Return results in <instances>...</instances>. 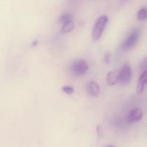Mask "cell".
<instances>
[{
    "instance_id": "6da1fadb",
    "label": "cell",
    "mask_w": 147,
    "mask_h": 147,
    "mask_svg": "<svg viewBox=\"0 0 147 147\" xmlns=\"http://www.w3.org/2000/svg\"><path fill=\"white\" fill-rule=\"evenodd\" d=\"M108 22H109V17L106 15H102L98 19L94 24L92 31V37L93 40H98L100 38Z\"/></svg>"
},
{
    "instance_id": "7a4b0ae2",
    "label": "cell",
    "mask_w": 147,
    "mask_h": 147,
    "mask_svg": "<svg viewBox=\"0 0 147 147\" xmlns=\"http://www.w3.org/2000/svg\"><path fill=\"white\" fill-rule=\"evenodd\" d=\"M132 79V70L130 64L125 63L122 66L121 69L119 70V80L118 83L121 85H127L131 82Z\"/></svg>"
},
{
    "instance_id": "3957f363",
    "label": "cell",
    "mask_w": 147,
    "mask_h": 147,
    "mask_svg": "<svg viewBox=\"0 0 147 147\" xmlns=\"http://www.w3.org/2000/svg\"><path fill=\"white\" fill-rule=\"evenodd\" d=\"M70 70L76 76H81L87 73L88 70V65L86 60H78L72 63Z\"/></svg>"
},
{
    "instance_id": "277c9868",
    "label": "cell",
    "mask_w": 147,
    "mask_h": 147,
    "mask_svg": "<svg viewBox=\"0 0 147 147\" xmlns=\"http://www.w3.org/2000/svg\"><path fill=\"white\" fill-rule=\"evenodd\" d=\"M140 30L138 29H134V30H132L122 45V47L123 50H130L132 47H134L140 37Z\"/></svg>"
},
{
    "instance_id": "5b68a950",
    "label": "cell",
    "mask_w": 147,
    "mask_h": 147,
    "mask_svg": "<svg viewBox=\"0 0 147 147\" xmlns=\"http://www.w3.org/2000/svg\"><path fill=\"white\" fill-rule=\"evenodd\" d=\"M144 116V112L140 108H136V109H133L129 113V116H128V119L130 122H137L142 120V118Z\"/></svg>"
},
{
    "instance_id": "8992f818",
    "label": "cell",
    "mask_w": 147,
    "mask_h": 147,
    "mask_svg": "<svg viewBox=\"0 0 147 147\" xmlns=\"http://www.w3.org/2000/svg\"><path fill=\"white\" fill-rule=\"evenodd\" d=\"M119 70H116L111 71L108 73L107 77H106V82L109 86H114L116 83H118L119 80Z\"/></svg>"
},
{
    "instance_id": "52a82bcc",
    "label": "cell",
    "mask_w": 147,
    "mask_h": 147,
    "mask_svg": "<svg viewBox=\"0 0 147 147\" xmlns=\"http://www.w3.org/2000/svg\"><path fill=\"white\" fill-rule=\"evenodd\" d=\"M147 83V70L146 71L142 72L141 74L140 77H139V82L137 84V88H136V91H137L138 94H141L143 93L144 90L145 85Z\"/></svg>"
},
{
    "instance_id": "ba28073f",
    "label": "cell",
    "mask_w": 147,
    "mask_h": 147,
    "mask_svg": "<svg viewBox=\"0 0 147 147\" xmlns=\"http://www.w3.org/2000/svg\"><path fill=\"white\" fill-rule=\"evenodd\" d=\"M87 88L88 93L92 96H94V97L98 96L99 93H100V88H99L98 84L96 82L93 81V80L89 81L88 83Z\"/></svg>"
},
{
    "instance_id": "9c48e42d",
    "label": "cell",
    "mask_w": 147,
    "mask_h": 147,
    "mask_svg": "<svg viewBox=\"0 0 147 147\" xmlns=\"http://www.w3.org/2000/svg\"><path fill=\"white\" fill-rule=\"evenodd\" d=\"M75 28V23L73 22V20L69 21L63 24V28H62V32L64 33H68L73 31Z\"/></svg>"
},
{
    "instance_id": "30bf717a",
    "label": "cell",
    "mask_w": 147,
    "mask_h": 147,
    "mask_svg": "<svg viewBox=\"0 0 147 147\" xmlns=\"http://www.w3.org/2000/svg\"><path fill=\"white\" fill-rule=\"evenodd\" d=\"M147 17V10L145 7H142L137 13V18L140 21H144Z\"/></svg>"
},
{
    "instance_id": "8fae6325",
    "label": "cell",
    "mask_w": 147,
    "mask_h": 147,
    "mask_svg": "<svg viewBox=\"0 0 147 147\" xmlns=\"http://www.w3.org/2000/svg\"><path fill=\"white\" fill-rule=\"evenodd\" d=\"M72 20V16L70 15V14H64L63 15H61L60 17V19H59V22L60 23H63V24H65V23L69 21H71Z\"/></svg>"
},
{
    "instance_id": "7c38bea8",
    "label": "cell",
    "mask_w": 147,
    "mask_h": 147,
    "mask_svg": "<svg viewBox=\"0 0 147 147\" xmlns=\"http://www.w3.org/2000/svg\"><path fill=\"white\" fill-rule=\"evenodd\" d=\"M62 90H63L64 93H67L68 95H71L74 93L75 90L73 87L71 86H65L62 88Z\"/></svg>"
},
{
    "instance_id": "4fadbf2b",
    "label": "cell",
    "mask_w": 147,
    "mask_h": 147,
    "mask_svg": "<svg viewBox=\"0 0 147 147\" xmlns=\"http://www.w3.org/2000/svg\"><path fill=\"white\" fill-rule=\"evenodd\" d=\"M96 131H97V135L99 137H101L103 136V127L100 124H98L96 128Z\"/></svg>"
},
{
    "instance_id": "5bb4252c",
    "label": "cell",
    "mask_w": 147,
    "mask_h": 147,
    "mask_svg": "<svg viewBox=\"0 0 147 147\" xmlns=\"http://www.w3.org/2000/svg\"><path fill=\"white\" fill-rule=\"evenodd\" d=\"M111 54L109 52H106L105 53L104 55V61L106 63H109L111 61Z\"/></svg>"
},
{
    "instance_id": "9a60e30c",
    "label": "cell",
    "mask_w": 147,
    "mask_h": 147,
    "mask_svg": "<svg viewBox=\"0 0 147 147\" xmlns=\"http://www.w3.org/2000/svg\"><path fill=\"white\" fill-rule=\"evenodd\" d=\"M37 44H38V40H34V42H32V45L33 46V47H34V46H36V45H37Z\"/></svg>"
},
{
    "instance_id": "2e32d148",
    "label": "cell",
    "mask_w": 147,
    "mask_h": 147,
    "mask_svg": "<svg viewBox=\"0 0 147 147\" xmlns=\"http://www.w3.org/2000/svg\"><path fill=\"white\" fill-rule=\"evenodd\" d=\"M106 147H116V146H113V145H109V146H106Z\"/></svg>"
},
{
    "instance_id": "e0dca14e",
    "label": "cell",
    "mask_w": 147,
    "mask_h": 147,
    "mask_svg": "<svg viewBox=\"0 0 147 147\" xmlns=\"http://www.w3.org/2000/svg\"><path fill=\"white\" fill-rule=\"evenodd\" d=\"M125 1H126V0H125Z\"/></svg>"
}]
</instances>
